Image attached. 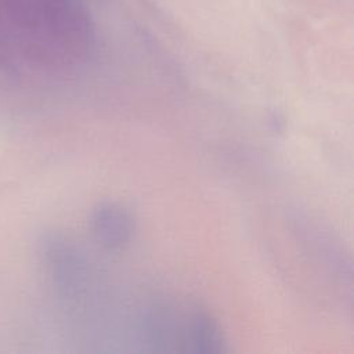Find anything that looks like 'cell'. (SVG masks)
Segmentation results:
<instances>
[{"label": "cell", "mask_w": 354, "mask_h": 354, "mask_svg": "<svg viewBox=\"0 0 354 354\" xmlns=\"http://www.w3.org/2000/svg\"><path fill=\"white\" fill-rule=\"evenodd\" d=\"M189 340L201 353L223 351L224 336L216 318L205 310H196L189 319Z\"/></svg>", "instance_id": "cell-2"}, {"label": "cell", "mask_w": 354, "mask_h": 354, "mask_svg": "<svg viewBox=\"0 0 354 354\" xmlns=\"http://www.w3.org/2000/svg\"><path fill=\"white\" fill-rule=\"evenodd\" d=\"M91 231L104 248L122 249L129 245L134 234L133 214L120 203L102 202L93 210Z\"/></svg>", "instance_id": "cell-1"}]
</instances>
